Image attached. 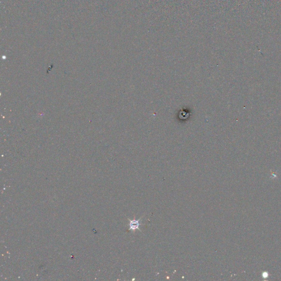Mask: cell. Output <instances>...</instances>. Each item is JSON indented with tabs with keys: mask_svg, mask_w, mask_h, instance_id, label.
I'll use <instances>...</instances> for the list:
<instances>
[{
	"mask_svg": "<svg viewBox=\"0 0 281 281\" xmlns=\"http://www.w3.org/2000/svg\"><path fill=\"white\" fill-rule=\"evenodd\" d=\"M140 219L139 220L134 219L130 220L129 230L135 231L136 230L139 229V227L140 225Z\"/></svg>",
	"mask_w": 281,
	"mask_h": 281,
	"instance_id": "1",
	"label": "cell"
}]
</instances>
